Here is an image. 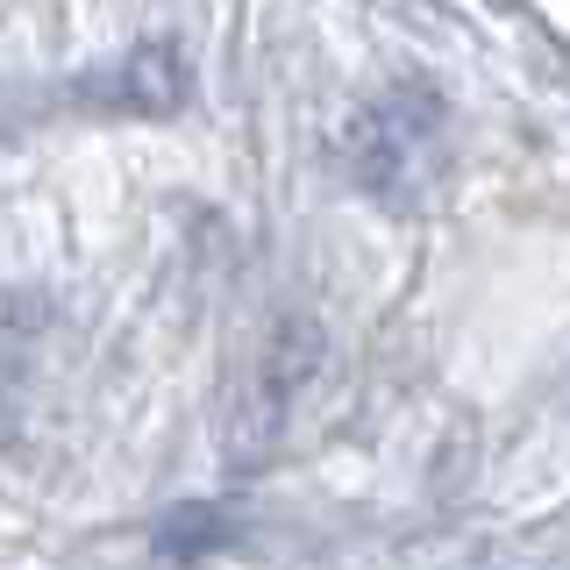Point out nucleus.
Returning a JSON list of instances; mask_svg holds the SVG:
<instances>
[{"mask_svg":"<svg viewBox=\"0 0 570 570\" xmlns=\"http://www.w3.org/2000/svg\"><path fill=\"white\" fill-rule=\"evenodd\" d=\"M435 150H442V107L428 94H392L379 115H364V129L350 142L364 186H379V193H406L435 165Z\"/></svg>","mask_w":570,"mask_h":570,"instance_id":"1","label":"nucleus"},{"mask_svg":"<svg viewBox=\"0 0 570 570\" xmlns=\"http://www.w3.org/2000/svg\"><path fill=\"white\" fill-rule=\"evenodd\" d=\"M236 513L228 507H207V499H193V507H171L165 521H157V557H171V563H200L214 557V549H228L236 542Z\"/></svg>","mask_w":570,"mask_h":570,"instance_id":"2","label":"nucleus"}]
</instances>
